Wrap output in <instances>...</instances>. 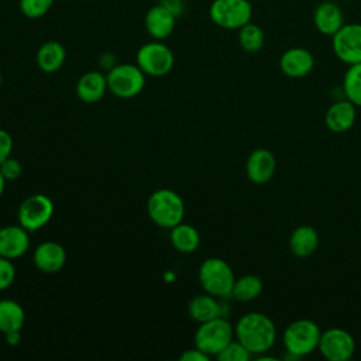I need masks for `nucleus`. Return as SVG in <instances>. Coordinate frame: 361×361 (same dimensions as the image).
Returning a JSON list of instances; mask_svg holds the SVG:
<instances>
[{
    "mask_svg": "<svg viewBox=\"0 0 361 361\" xmlns=\"http://www.w3.org/2000/svg\"><path fill=\"white\" fill-rule=\"evenodd\" d=\"M175 24H176V17L159 3L148 8L144 17V25L148 35L152 39H158V41L166 39L173 32Z\"/></svg>",
    "mask_w": 361,
    "mask_h": 361,
    "instance_id": "obj_17",
    "label": "nucleus"
},
{
    "mask_svg": "<svg viewBox=\"0 0 361 361\" xmlns=\"http://www.w3.org/2000/svg\"><path fill=\"white\" fill-rule=\"evenodd\" d=\"M159 4H162L176 18L180 17L185 13V8H186L185 0H159Z\"/></svg>",
    "mask_w": 361,
    "mask_h": 361,
    "instance_id": "obj_34",
    "label": "nucleus"
},
{
    "mask_svg": "<svg viewBox=\"0 0 361 361\" xmlns=\"http://www.w3.org/2000/svg\"><path fill=\"white\" fill-rule=\"evenodd\" d=\"M234 337L251 353V355H259L274 347L276 341V327L265 313L248 312L237 320L234 326Z\"/></svg>",
    "mask_w": 361,
    "mask_h": 361,
    "instance_id": "obj_1",
    "label": "nucleus"
},
{
    "mask_svg": "<svg viewBox=\"0 0 361 361\" xmlns=\"http://www.w3.org/2000/svg\"><path fill=\"white\" fill-rule=\"evenodd\" d=\"M16 275L17 271L13 259L0 255V290L8 289L16 281Z\"/></svg>",
    "mask_w": 361,
    "mask_h": 361,
    "instance_id": "obj_30",
    "label": "nucleus"
},
{
    "mask_svg": "<svg viewBox=\"0 0 361 361\" xmlns=\"http://www.w3.org/2000/svg\"><path fill=\"white\" fill-rule=\"evenodd\" d=\"M341 90L345 99L361 107V62L348 65L343 78Z\"/></svg>",
    "mask_w": 361,
    "mask_h": 361,
    "instance_id": "obj_27",
    "label": "nucleus"
},
{
    "mask_svg": "<svg viewBox=\"0 0 361 361\" xmlns=\"http://www.w3.org/2000/svg\"><path fill=\"white\" fill-rule=\"evenodd\" d=\"M320 336L322 330L316 322L310 319H298L285 327L282 341L290 357L300 358L317 350Z\"/></svg>",
    "mask_w": 361,
    "mask_h": 361,
    "instance_id": "obj_4",
    "label": "nucleus"
},
{
    "mask_svg": "<svg viewBox=\"0 0 361 361\" xmlns=\"http://www.w3.org/2000/svg\"><path fill=\"white\" fill-rule=\"evenodd\" d=\"M224 309V303L210 293L196 295L188 303V313L197 323H203L219 316L226 317L227 312Z\"/></svg>",
    "mask_w": 361,
    "mask_h": 361,
    "instance_id": "obj_19",
    "label": "nucleus"
},
{
    "mask_svg": "<svg viewBox=\"0 0 361 361\" xmlns=\"http://www.w3.org/2000/svg\"><path fill=\"white\" fill-rule=\"evenodd\" d=\"M30 247V231L23 226L10 224L0 227V255L8 259L23 257Z\"/></svg>",
    "mask_w": 361,
    "mask_h": 361,
    "instance_id": "obj_13",
    "label": "nucleus"
},
{
    "mask_svg": "<svg viewBox=\"0 0 361 361\" xmlns=\"http://www.w3.org/2000/svg\"><path fill=\"white\" fill-rule=\"evenodd\" d=\"M54 214V202L44 193H34L25 197L17 210L18 224L30 233L42 228Z\"/></svg>",
    "mask_w": 361,
    "mask_h": 361,
    "instance_id": "obj_9",
    "label": "nucleus"
},
{
    "mask_svg": "<svg viewBox=\"0 0 361 361\" xmlns=\"http://www.w3.org/2000/svg\"><path fill=\"white\" fill-rule=\"evenodd\" d=\"M200 286L206 293H210L219 299L231 296V290L235 282L233 268L224 259L219 257L206 258L197 271Z\"/></svg>",
    "mask_w": 361,
    "mask_h": 361,
    "instance_id": "obj_3",
    "label": "nucleus"
},
{
    "mask_svg": "<svg viewBox=\"0 0 361 361\" xmlns=\"http://www.w3.org/2000/svg\"><path fill=\"white\" fill-rule=\"evenodd\" d=\"M1 80H3V76H1V72H0V87H1Z\"/></svg>",
    "mask_w": 361,
    "mask_h": 361,
    "instance_id": "obj_38",
    "label": "nucleus"
},
{
    "mask_svg": "<svg viewBox=\"0 0 361 361\" xmlns=\"http://www.w3.org/2000/svg\"><path fill=\"white\" fill-rule=\"evenodd\" d=\"M147 213L152 223L161 228L171 230L183 221L185 203L179 193L172 189H158L147 200Z\"/></svg>",
    "mask_w": 361,
    "mask_h": 361,
    "instance_id": "obj_2",
    "label": "nucleus"
},
{
    "mask_svg": "<svg viewBox=\"0 0 361 361\" xmlns=\"http://www.w3.org/2000/svg\"><path fill=\"white\" fill-rule=\"evenodd\" d=\"M264 289L262 279L257 275L248 274L235 279L231 296L238 302H251L257 299Z\"/></svg>",
    "mask_w": 361,
    "mask_h": 361,
    "instance_id": "obj_25",
    "label": "nucleus"
},
{
    "mask_svg": "<svg viewBox=\"0 0 361 361\" xmlns=\"http://www.w3.org/2000/svg\"><path fill=\"white\" fill-rule=\"evenodd\" d=\"M135 63L147 76H165L175 65V55L164 41H149L141 45L135 55Z\"/></svg>",
    "mask_w": 361,
    "mask_h": 361,
    "instance_id": "obj_7",
    "label": "nucleus"
},
{
    "mask_svg": "<svg viewBox=\"0 0 361 361\" xmlns=\"http://www.w3.org/2000/svg\"><path fill=\"white\" fill-rule=\"evenodd\" d=\"M276 171L275 155L267 148L254 149L245 164V172L252 183L264 185L269 182Z\"/></svg>",
    "mask_w": 361,
    "mask_h": 361,
    "instance_id": "obj_14",
    "label": "nucleus"
},
{
    "mask_svg": "<svg viewBox=\"0 0 361 361\" xmlns=\"http://www.w3.org/2000/svg\"><path fill=\"white\" fill-rule=\"evenodd\" d=\"M231 340H234V326L223 316L199 323L195 333V345L210 357H216Z\"/></svg>",
    "mask_w": 361,
    "mask_h": 361,
    "instance_id": "obj_5",
    "label": "nucleus"
},
{
    "mask_svg": "<svg viewBox=\"0 0 361 361\" xmlns=\"http://www.w3.org/2000/svg\"><path fill=\"white\" fill-rule=\"evenodd\" d=\"M314 66L313 54L302 47H293L286 49L279 59V68L282 73L292 79L305 78L312 72Z\"/></svg>",
    "mask_w": 361,
    "mask_h": 361,
    "instance_id": "obj_15",
    "label": "nucleus"
},
{
    "mask_svg": "<svg viewBox=\"0 0 361 361\" xmlns=\"http://www.w3.org/2000/svg\"><path fill=\"white\" fill-rule=\"evenodd\" d=\"M169 240L172 247L182 254H192L200 245V233L188 223H179L171 228Z\"/></svg>",
    "mask_w": 361,
    "mask_h": 361,
    "instance_id": "obj_23",
    "label": "nucleus"
},
{
    "mask_svg": "<svg viewBox=\"0 0 361 361\" xmlns=\"http://www.w3.org/2000/svg\"><path fill=\"white\" fill-rule=\"evenodd\" d=\"M24 323V307L14 299H0V333L21 330Z\"/></svg>",
    "mask_w": 361,
    "mask_h": 361,
    "instance_id": "obj_24",
    "label": "nucleus"
},
{
    "mask_svg": "<svg viewBox=\"0 0 361 361\" xmlns=\"http://www.w3.org/2000/svg\"><path fill=\"white\" fill-rule=\"evenodd\" d=\"M11 151H13V138L8 131L0 128V164L6 158L11 157Z\"/></svg>",
    "mask_w": 361,
    "mask_h": 361,
    "instance_id": "obj_32",
    "label": "nucleus"
},
{
    "mask_svg": "<svg viewBox=\"0 0 361 361\" xmlns=\"http://www.w3.org/2000/svg\"><path fill=\"white\" fill-rule=\"evenodd\" d=\"M357 106L351 103L348 99L336 100L327 109L324 114L326 127L333 133H344L348 131L357 118Z\"/></svg>",
    "mask_w": 361,
    "mask_h": 361,
    "instance_id": "obj_18",
    "label": "nucleus"
},
{
    "mask_svg": "<svg viewBox=\"0 0 361 361\" xmlns=\"http://www.w3.org/2000/svg\"><path fill=\"white\" fill-rule=\"evenodd\" d=\"M32 262L35 268L44 274H56L65 267L66 251L63 245L56 241H44L35 247Z\"/></svg>",
    "mask_w": 361,
    "mask_h": 361,
    "instance_id": "obj_12",
    "label": "nucleus"
},
{
    "mask_svg": "<svg viewBox=\"0 0 361 361\" xmlns=\"http://www.w3.org/2000/svg\"><path fill=\"white\" fill-rule=\"evenodd\" d=\"M6 337V343L10 345H17L21 341V330H14V331H8L4 334Z\"/></svg>",
    "mask_w": 361,
    "mask_h": 361,
    "instance_id": "obj_36",
    "label": "nucleus"
},
{
    "mask_svg": "<svg viewBox=\"0 0 361 361\" xmlns=\"http://www.w3.org/2000/svg\"><path fill=\"white\" fill-rule=\"evenodd\" d=\"M6 179H4V176L1 175V172H0V197H1V195L4 193V189H6Z\"/></svg>",
    "mask_w": 361,
    "mask_h": 361,
    "instance_id": "obj_37",
    "label": "nucleus"
},
{
    "mask_svg": "<svg viewBox=\"0 0 361 361\" xmlns=\"http://www.w3.org/2000/svg\"><path fill=\"white\" fill-rule=\"evenodd\" d=\"M210 358V355H207L204 351H202L200 348H197L196 345L193 348H188L185 350L180 357L179 361H207Z\"/></svg>",
    "mask_w": 361,
    "mask_h": 361,
    "instance_id": "obj_33",
    "label": "nucleus"
},
{
    "mask_svg": "<svg viewBox=\"0 0 361 361\" xmlns=\"http://www.w3.org/2000/svg\"><path fill=\"white\" fill-rule=\"evenodd\" d=\"M0 172L1 175L4 176V179L7 182H11V180H17L21 173H23V166H21V162L16 158H6L1 164H0Z\"/></svg>",
    "mask_w": 361,
    "mask_h": 361,
    "instance_id": "obj_31",
    "label": "nucleus"
},
{
    "mask_svg": "<svg viewBox=\"0 0 361 361\" xmlns=\"http://www.w3.org/2000/svg\"><path fill=\"white\" fill-rule=\"evenodd\" d=\"M65 61L66 49L59 41L55 39H49L41 44L35 54V63L44 73L58 72L63 66Z\"/></svg>",
    "mask_w": 361,
    "mask_h": 361,
    "instance_id": "obj_21",
    "label": "nucleus"
},
{
    "mask_svg": "<svg viewBox=\"0 0 361 361\" xmlns=\"http://www.w3.org/2000/svg\"><path fill=\"white\" fill-rule=\"evenodd\" d=\"M54 0H18L20 11L30 20L44 17L52 7Z\"/></svg>",
    "mask_w": 361,
    "mask_h": 361,
    "instance_id": "obj_28",
    "label": "nucleus"
},
{
    "mask_svg": "<svg viewBox=\"0 0 361 361\" xmlns=\"http://www.w3.org/2000/svg\"><path fill=\"white\" fill-rule=\"evenodd\" d=\"M209 17L220 28L238 30L251 21L252 4L250 0H213Z\"/></svg>",
    "mask_w": 361,
    "mask_h": 361,
    "instance_id": "obj_8",
    "label": "nucleus"
},
{
    "mask_svg": "<svg viewBox=\"0 0 361 361\" xmlns=\"http://www.w3.org/2000/svg\"><path fill=\"white\" fill-rule=\"evenodd\" d=\"M99 62H100V66H102L103 69H106V71H110L113 66L117 65L116 56H114V54H111V52H104V54L100 56Z\"/></svg>",
    "mask_w": 361,
    "mask_h": 361,
    "instance_id": "obj_35",
    "label": "nucleus"
},
{
    "mask_svg": "<svg viewBox=\"0 0 361 361\" xmlns=\"http://www.w3.org/2000/svg\"><path fill=\"white\" fill-rule=\"evenodd\" d=\"M238 44L244 52L255 54L262 49L265 44V34L255 23H247L238 28Z\"/></svg>",
    "mask_w": 361,
    "mask_h": 361,
    "instance_id": "obj_26",
    "label": "nucleus"
},
{
    "mask_svg": "<svg viewBox=\"0 0 361 361\" xmlns=\"http://www.w3.org/2000/svg\"><path fill=\"white\" fill-rule=\"evenodd\" d=\"M319 247V234L309 224L298 226L289 235V250L298 258L310 257Z\"/></svg>",
    "mask_w": 361,
    "mask_h": 361,
    "instance_id": "obj_22",
    "label": "nucleus"
},
{
    "mask_svg": "<svg viewBox=\"0 0 361 361\" xmlns=\"http://www.w3.org/2000/svg\"><path fill=\"white\" fill-rule=\"evenodd\" d=\"M145 73L135 63H117L107 71V89L120 99L138 96L145 87Z\"/></svg>",
    "mask_w": 361,
    "mask_h": 361,
    "instance_id": "obj_6",
    "label": "nucleus"
},
{
    "mask_svg": "<svg viewBox=\"0 0 361 361\" xmlns=\"http://www.w3.org/2000/svg\"><path fill=\"white\" fill-rule=\"evenodd\" d=\"M334 55L347 65L361 62V23L343 24L331 37Z\"/></svg>",
    "mask_w": 361,
    "mask_h": 361,
    "instance_id": "obj_11",
    "label": "nucleus"
},
{
    "mask_svg": "<svg viewBox=\"0 0 361 361\" xmlns=\"http://www.w3.org/2000/svg\"><path fill=\"white\" fill-rule=\"evenodd\" d=\"M317 350L329 361H348L355 353V340L347 330L330 327L322 331Z\"/></svg>",
    "mask_w": 361,
    "mask_h": 361,
    "instance_id": "obj_10",
    "label": "nucleus"
},
{
    "mask_svg": "<svg viewBox=\"0 0 361 361\" xmlns=\"http://www.w3.org/2000/svg\"><path fill=\"white\" fill-rule=\"evenodd\" d=\"M107 78L100 71H89L83 73L76 83V96L83 103H97L107 92Z\"/></svg>",
    "mask_w": 361,
    "mask_h": 361,
    "instance_id": "obj_20",
    "label": "nucleus"
},
{
    "mask_svg": "<svg viewBox=\"0 0 361 361\" xmlns=\"http://www.w3.org/2000/svg\"><path fill=\"white\" fill-rule=\"evenodd\" d=\"M313 24L316 30L323 34L333 37L344 24V14L340 6L331 0L320 1L313 10Z\"/></svg>",
    "mask_w": 361,
    "mask_h": 361,
    "instance_id": "obj_16",
    "label": "nucleus"
},
{
    "mask_svg": "<svg viewBox=\"0 0 361 361\" xmlns=\"http://www.w3.org/2000/svg\"><path fill=\"white\" fill-rule=\"evenodd\" d=\"M251 357V353L235 337L216 355L220 361H248Z\"/></svg>",
    "mask_w": 361,
    "mask_h": 361,
    "instance_id": "obj_29",
    "label": "nucleus"
}]
</instances>
